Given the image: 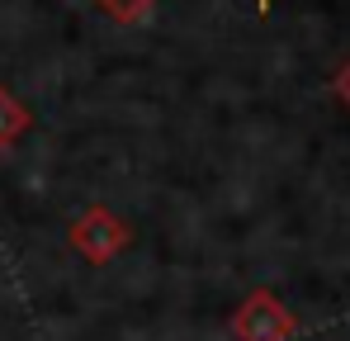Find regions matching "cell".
<instances>
[{
    "instance_id": "6da1fadb",
    "label": "cell",
    "mask_w": 350,
    "mask_h": 341,
    "mask_svg": "<svg viewBox=\"0 0 350 341\" xmlns=\"http://www.w3.org/2000/svg\"><path fill=\"white\" fill-rule=\"evenodd\" d=\"M71 251H81L90 266H109L118 251L133 242V227L123 223L118 214H109L105 204H90L85 214H76V223L66 227Z\"/></svg>"
},
{
    "instance_id": "7a4b0ae2",
    "label": "cell",
    "mask_w": 350,
    "mask_h": 341,
    "mask_svg": "<svg viewBox=\"0 0 350 341\" xmlns=\"http://www.w3.org/2000/svg\"><path fill=\"white\" fill-rule=\"evenodd\" d=\"M298 318L289 313V303L270 289H251L241 299V308L232 313V337L237 341H293Z\"/></svg>"
},
{
    "instance_id": "3957f363",
    "label": "cell",
    "mask_w": 350,
    "mask_h": 341,
    "mask_svg": "<svg viewBox=\"0 0 350 341\" xmlns=\"http://www.w3.org/2000/svg\"><path fill=\"white\" fill-rule=\"evenodd\" d=\"M29 123H33V114L29 105L19 100V95H10L5 86H0V152H10L24 133H29Z\"/></svg>"
},
{
    "instance_id": "277c9868",
    "label": "cell",
    "mask_w": 350,
    "mask_h": 341,
    "mask_svg": "<svg viewBox=\"0 0 350 341\" xmlns=\"http://www.w3.org/2000/svg\"><path fill=\"white\" fill-rule=\"evenodd\" d=\"M95 5H100L109 19H118V24H142L157 0H95Z\"/></svg>"
},
{
    "instance_id": "8992f818",
    "label": "cell",
    "mask_w": 350,
    "mask_h": 341,
    "mask_svg": "<svg viewBox=\"0 0 350 341\" xmlns=\"http://www.w3.org/2000/svg\"><path fill=\"white\" fill-rule=\"evenodd\" d=\"M256 5H260V14H270V0H256Z\"/></svg>"
},
{
    "instance_id": "5b68a950",
    "label": "cell",
    "mask_w": 350,
    "mask_h": 341,
    "mask_svg": "<svg viewBox=\"0 0 350 341\" xmlns=\"http://www.w3.org/2000/svg\"><path fill=\"white\" fill-rule=\"evenodd\" d=\"M332 90H336V95H341V100L350 105V62L341 66V71H336V81H332Z\"/></svg>"
}]
</instances>
